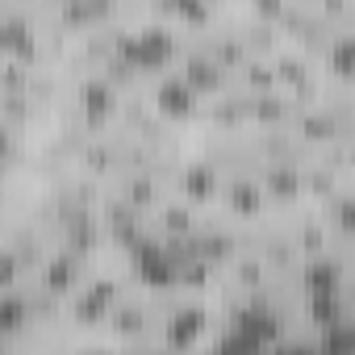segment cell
<instances>
[{"label": "cell", "instance_id": "6da1fadb", "mask_svg": "<svg viewBox=\"0 0 355 355\" xmlns=\"http://www.w3.org/2000/svg\"><path fill=\"white\" fill-rule=\"evenodd\" d=\"M146 105L155 109V117H159V121H167V125H175V130H184V125L201 121V96H197L180 76H175L171 67H167V71H159V76H150Z\"/></svg>", "mask_w": 355, "mask_h": 355}, {"label": "cell", "instance_id": "7a4b0ae2", "mask_svg": "<svg viewBox=\"0 0 355 355\" xmlns=\"http://www.w3.org/2000/svg\"><path fill=\"white\" fill-rule=\"evenodd\" d=\"M214 326H218V313L197 293H184L159 318V343H167V347H197V343H205V334Z\"/></svg>", "mask_w": 355, "mask_h": 355}, {"label": "cell", "instance_id": "3957f363", "mask_svg": "<svg viewBox=\"0 0 355 355\" xmlns=\"http://www.w3.org/2000/svg\"><path fill=\"white\" fill-rule=\"evenodd\" d=\"M167 193L189 201L193 209H209V205H218V193H222V171L205 155H193V159L184 155L167 180Z\"/></svg>", "mask_w": 355, "mask_h": 355}, {"label": "cell", "instance_id": "277c9868", "mask_svg": "<svg viewBox=\"0 0 355 355\" xmlns=\"http://www.w3.org/2000/svg\"><path fill=\"white\" fill-rule=\"evenodd\" d=\"M218 205L230 222H243V226H255L263 214H268V197L255 180V171H230L222 175V193H218Z\"/></svg>", "mask_w": 355, "mask_h": 355}, {"label": "cell", "instance_id": "5b68a950", "mask_svg": "<svg viewBox=\"0 0 355 355\" xmlns=\"http://www.w3.org/2000/svg\"><path fill=\"white\" fill-rule=\"evenodd\" d=\"M255 180L268 197V209H284L301 201V163L293 159H268L255 167Z\"/></svg>", "mask_w": 355, "mask_h": 355}, {"label": "cell", "instance_id": "8992f818", "mask_svg": "<svg viewBox=\"0 0 355 355\" xmlns=\"http://www.w3.org/2000/svg\"><path fill=\"white\" fill-rule=\"evenodd\" d=\"M109 193H117L130 209H138L142 218H150L159 209V201L167 197V184L159 180L155 171H117L109 180Z\"/></svg>", "mask_w": 355, "mask_h": 355}, {"label": "cell", "instance_id": "52a82bcc", "mask_svg": "<svg viewBox=\"0 0 355 355\" xmlns=\"http://www.w3.org/2000/svg\"><path fill=\"white\" fill-rule=\"evenodd\" d=\"M5 9H9V0H0V13H5Z\"/></svg>", "mask_w": 355, "mask_h": 355}]
</instances>
